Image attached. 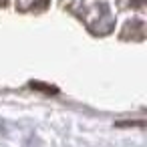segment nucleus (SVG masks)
<instances>
[{
	"mask_svg": "<svg viewBox=\"0 0 147 147\" xmlns=\"http://www.w3.org/2000/svg\"><path fill=\"white\" fill-rule=\"evenodd\" d=\"M133 8H141L143 4H145V0H131V2H129Z\"/></svg>",
	"mask_w": 147,
	"mask_h": 147,
	"instance_id": "7ed1b4c3",
	"label": "nucleus"
},
{
	"mask_svg": "<svg viewBox=\"0 0 147 147\" xmlns=\"http://www.w3.org/2000/svg\"><path fill=\"white\" fill-rule=\"evenodd\" d=\"M32 89H38V91H47V93H59L57 87H49V85H42V83H30Z\"/></svg>",
	"mask_w": 147,
	"mask_h": 147,
	"instance_id": "f03ea898",
	"label": "nucleus"
},
{
	"mask_svg": "<svg viewBox=\"0 0 147 147\" xmlns=\"http://www.w3.org/2000/svg\"><path fill=\"white\" fill-rule=\"evenodd\" d=\"M49 4H51V0H34L32 6H30V10L40 12V10H47V8H49Z\"/></svg>",
	"mask_w": 147,
	"mask_h": 147,
	"instance_id": "f257e3e1",
	"label": "nucleus"
}]
</instances>
